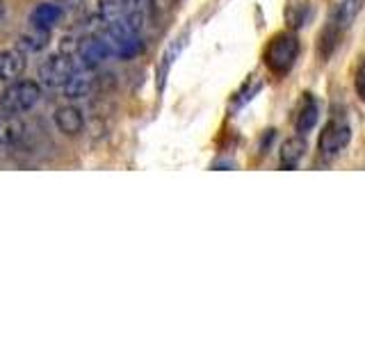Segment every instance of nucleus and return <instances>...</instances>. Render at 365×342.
Returning <instances> with one entry per match:
<instances>
[{
	"instance_id": "obj_1",
	"label": "nucleus",
	"mask_w": 365,
	"mask_h": 342,
	"mask_svg": "<svg viewBox=\"0 0 365 342\" xmlns=\"http://www.w3.org/2000/svg\"><path fill=\"white\" fill-rule=\"evenodd\" d=\"M297 57H299V37L294 32H279L269 39L262 60H265V66L274 76L281 78L290 73Z\"/></svg>"
},
{
	"instance_id": "obj_8",
	"label": "nucleus",
	"mask_w": 365,
	"mask_h": 342,
	"mask_svg": "<svg viewBox=\"0 0 365 342\" xmlns=\"http://www.w3.org/2000/svg\"><path fill=\"white\" fill-rule=\"evenodd\" d=\"M55 125H57V130H60L62 135L76 137L85 128V114L76 105H62L60 110L55 112Z\"/></svg>"
},
{
	"instance_id": "obj_6",
	"label": "nucleus",
	"mask_w": 365,
	"mask_h": 342,
	"mask_svg": "<svg viewBox=\"0 0 365 342\" xmlns=\"http://www.w3.org/2000/svg\"><path fill=\"white\" fill-rule=\"evenodd\" d=\"M98 83V76L94 73V68L83 66V68H76L73 76L66 80V85L62 87V94L68 100H78V98H87L91 91L96 89Z\"/></svg>"
},
{
	"instance_id": "obj_18",
	"label": "nucleus",
	"mask_w": 365,
	"mask_h": 342,
	"mask_svg": "<svg viewBox=\"0 0 365 342\" xmlns=\"http://www.w3.org/2000/svg\"><path fill=\"white\" fill-rule=\"evenodd\" d=\"M354 89H356V96L365 103V60L359 64L356 76H354Z\"/></svg>"
},
{
	"instance_id": "obj_12",
	"label": "nucleus",
	"mask_w": 365,
	"mask_h": 342,
	"mask_svg": "<svg viewBox=\"0 0 365 342\" xmlns=\"http://www.w3.org/2000/svg\"><path fill=\"white\" fill-rule=\"evenodd\" d=\"M62 16H64L62 5H57V0H51V3H41L30 11V23L46 30H53L62 21Z\"/></svg>"
},
{
	"instance_id": "obj_3",
	"label": "nucleus",
	"mask_w": 365,
	"mask_h": 342,
	"mask_svg": "<svg viewBox=\"0 0 365 342\" xmlns=\"http://www.w3.org/2000/svg\"><path fill=\"white\" fill-rule=\"evenodd\" d=\"M73 71H76L73 57L60 51L57 55H51L39 66V85L43 89H62L66 85V80L73 76Z\"/></svg>"
},
{
	"instance_id": "obj_19",
	"label": "nucleus",
	"mask_w": 365,
	"mask_h": 342,
	"mask_svg": "<svg viewBox=\"0 0 365 342\" xmlns=\"http://www.w3.org/2000/svg\"><path fill=\"white\" fill-rule=\"evenodd\" d=\"M0 11H3V0H0Z\"/></svg>"
},
{
	"instance_id": "obj_20",
	"label": "nucleus",
	"mask_w": 365,
	"mask_h": 342,
	"mask_svg": "<svg viewBox=\"0 0 365 342\" xmlns=\"http://www.w3.org/2000/svg\"><path fill=\"white\" fill-rule=\"evenodd\" d=\"M57 3H62V0H57Z\"/></svg>"
},
{
	"instance_id": "obj_14",
	"label": "nucleus",
	"mask_w": 365,
	"mask_h": 342,
	"mask_svg": "<svg viewBox=\"0 0 365 342\" xmlns=\"http://www.w3.org/2000/svg\"><path fill=\"white\" fill-rule=\"evenodd\" d=\"M317 119H319V103L315 100V96L306 94V98H304V103H302L299 112H297V119H294L297 130H299V133L313 130V128H315V123H317Z\"/></svg>"
},
{
	"instance_id": "obj_5",
	"label": "nucleus",
	"mask_w": 365,
	"mask_h": 342,
	"mask_svg": "<svg viewBox=\"0 0 365 342\" xmlns=\"http://www.w3.org/2000/svg\"><path fill=\"white\" fill-rule=\"evenodd\" d=\"M76 55H78V60L83 62V66L96 68L98 64H103L114 53H112L106 37H85V39L78 41V53Z\"/></svg>"
},
{
	"instance_id": "obj_4",
	"label": "nucleus",
	"mask_w": 365,
	"mask_h": 342,
	"mask_svg": "<svg viewBox=\"0 0 365 342\" xmlns=\"http://www.w3.org/2000/svg\"><path fill=\"white\" fill-rule=\"evenodd\" d=\"M351 142V128L345 121H331L327 123V128L319 135L317 148L324 157H336L340 155Z\"/></svg>"
},
{
	"instance_id": "obj_10",
	"label": "nucleus",
	"mask_w": 365,
	"mask_h": 342,
	"mask_svg": "<svg viewBox=\"0 0 365 342\" xmlns=\"http://www.w3.org/2000/svg\"><path fill=\"white\" fill-rule=\"evenodd\" d=\"M306 140L304 137H288L283 144H281V148H279V165H281V169H285V171H290V169H297L299 167V162L304 160V155H306Z\"/></svg>"
},
{
	"instance_id": "obj_7",
	"label": "nucleus",
	"mask_w": 365,
	"mask_h": 342,
	"mask_svg": "<svg viewBox=\"0 0 365 342\" xmlns=\"http://www.w3.org/2000/svg\"><path fill=\"white\" fill-rule=\"evenodd\" d=\"M28 68V53L21 48H7L0 53V83L21 80Z\"/></svg>"
},
{
	"instance_id": "obj_17",
	"label": "nucleus",
	"mask_w": 365,
	"mask_h": 342,
	"mask_svg": "<svg viewBox=\"0 0 365 342\" xmlns=\"http://www.w3.org/2000/svg\"><path fill=\"white\" fill-rule=\"evenodd\" d=\"M146 5H148V11H151L155 19H160L174 9L176 0H146Z\"/></svg>"
},
{
	"instance_id": "obj_16",
	"label": "nucleus",
	"mask_w": 365,
	"mask_h": 342,
	"mask_svg": "<svg viewBox=\"0 0 365 342\" xmlns=\"http://www.w3.org/2000/svg\"><path fill=\"white\" fill-rule=\"evenodd\" d=\"M128 9H130V0H98V16L103 23L123 19Z\"/></svg>"
},
{
	"instance_id": "obj_11",
	"label": "nucleus",
	"mask_w": 365,
	"mask_h": 342,
	"mask_svg": "<svg viewBox=\"0 0 365 342\" xmlns=\"http://www.w3.org/2000/svg\"><path fill=\"white\" fill-rule=\"evenodd\" d=\"M28 125L19 114H0V146H14L26 137Z\"/></svg>"
},
{
	"instance_id": "obj_13",
	"label": "nucleus",
	"mask_w": 365,
	"mask_h": 342,
	"mask_svg": "<svg viewBox=\"0 0 365 342\" xmlns=\"http://www.w3.org/2000/svg\"><path fill=\"white\" fill-rule=\"evenodd\" d=\"M363 5H365V0H340L334 16L329 21V26H334L338 32H345L354 23V19L361 14Z\"/></svg>"
},
{
	"instance_id": "obj_15",
	"label": "nucleus",
	"mask_w": 365,
	"mask_h": 342,
	"mask_svg": "<svg viewBox=\"0 0 365 342\" xmlns=\"http://www.w3.org/2000/svg\"><path fill=\"white\" fill-rule=\"evenodd\" d=\"M187 41V34H180V37H176L174 41H171V46L167 48V53L163 55V62H160V68H158V89L163 91L165 87V78H167V71L171 68V64H174V60L180 55L182 46H185Z\"/></svg>"
},
{
	"instance_id": "obj_9",
	"label": "nucleus",
	"mask_w": 365,
	"mask_h": 342,
	"mask_svg": "<svg viewBox=\"0 0 365 342\" xmlns=\"http://www.w3.org/2000/svg\"><path fill=\"white\" fill-rule=\"evenodd\" d=\"M48 43H51V30H46V28H39V26H32L30 23V28H26L21 34H19V39H16V48H21L23 53H41L48 48Z\"/></svg>"
},
{
	"instance_id": "obj_2",
	"label": "nucleus",
	"mask_w": 365,
	"mask_h": 342,
	"mask_svg": "<svg viewBox=\"0 0 365 342\" xmlns=\"http://www.w3.org/2000/svg\"><path fill=\"white\" fill-rule=\"evenodd\" d=\"M41 85L34 80H14L0 91V112L26 114L41 100Z\"/></svg>"
}]
</instances>
